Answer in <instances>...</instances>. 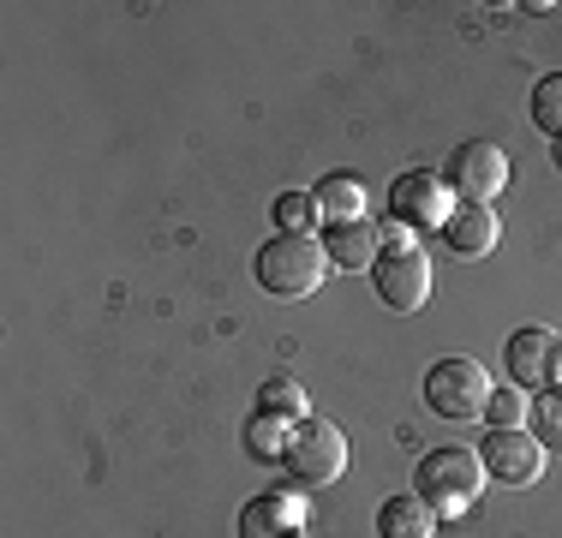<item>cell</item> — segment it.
Listing matches in <instances>:
<instances>
[{"mask_svg": "<svg viewBox=\"0 0 562 538\" xmlns=\"http://www.w3.org/2000/svg\"><path fill=\"white\" fill-rule=\"evenodd\" d=\"M449 210H454V192H449V180L443 173H425V168H407V173H395V186H390V222H401L413 234V227H443L449 222Z\"/></svg>", "mask_w": 562, "mask_h": 538, "instance_id": "5b68a950", "label": "cell"}, {"mask_svg": "<svg viewBox=\"0 0 562 538\" xmlns=\"http://www.w3.org/2000/svg\"><path fill=\"white\" fill-rule=\"evenodd\" d=\"M551 161H557V168H562V138H557V144H551Z\"/></svg>", "mask_w": 562, "mask_h": 538, "instance_id": "44dd1931", "label": "cell"}, {"mask_svg": "<svg viewBox=\"0 0 562 538\" xmlns=\"http://www.w3.org/2000/svg\"><path fill=\"white\" fill-rule=\"evenodd\" d=\"M270 419H276V413H258V419H251V430H246V437H251V455H263V461H276V455L288 449L281 425H270Z\"/></svg>", "mask_w": 562, "mask_h": 538, "instance_id": "ffe728a7", "label": "cell"}, {"mask_svg": "<svg viewBox=\"0 0 562 538\" xmlns=\"http://www.w3.org/2000/svg\"><path fill=\"white\" fill-rule=\"evenodd\" d=\"M305 407V389L293 377H270L263 383V413H300Z\"/></svg>", "mask_w": 562, "mask_h": 538, "instance_id": "d6986e66", "label": "cell"}, {"mask_svg": "<svg viewBox=\"0 0 562 538\" xmlns=\"http://www.w3.org/2000/svg\"><path fill=\"white\" fill-rule=\"evenodd\" d=\"M485 419H491V430H520V419H527V395H515V389H491Z\"/></svg>", "mask_w": 562, "mask_h": 538, "instance_id": "ac0fdd59", "label": "cell"}, {"mask_svg": "<svg viewBox=\"0 0 562 538\" xmlns=\"http://www.w3.org/2000/svg\"><path fill=\"white\" fill-rule=\"evenodd\" d=\"M324 251H329V269H371V251H378V227H371V222L324 227Z\"/></svg>", "mask_w": 562, "mask_h": 538, "instance_id": "4fadbf2b", "label": "cell"}, {"mask_svg": "<svg viewBox=\"0 0 562 538\" xmlns=\"http://www.w3.org/2000/svg\"><path fill=\"white\" fill-rule=\"evenodd\" d=\"M479 461H485L491 479L527 491V484H539V473H544V442L527 437V430H491V437L479 442Z\"/></svg>", "mask_w": 562, "mask_h": 538, "instance_id": "9c48e42d", "label": "cell"}, {"mask_svg": "<svg viewBox=\"0 0 562 538\" xmlns=\"http://www.w3.org/2000/svg\"><path fill=\"white\" fill-rule=\"evenodd\" d=\"M312 222H317L312 192H281L276 198V227L281 234H312Z\"/></svg>", "mask_w": 562, "mask_h": 538, "instance_id": "e0dca14e", "label": "cell"}, {"mask_svg": "<svg viewBox=\"0 0 562 538\" xmlns=\"http://www.w3.org/2000/svg\"><path fill=\"white\" fill-rule=\"evenodd\" d=\"M437 234H443V246L454 251V258H485V251H497L503 222H497V210H491V204H454L449 222L437 227Z\"/></svg>", "mask_w": 562, "mask_h": 538, "instance_id": "30bf717a", "label": "cell"}, {"mask_svg": "<svg viewBox=\"0 0 562 538\" xmlns=\"http://www.w3.org/2000/svg\"><path fill=\"white\" fill-rule=\"evenodd\" d=\"M413 491L431 515H467L485 491V461L461 442H443V449L419 455V473H413Z\"/></svg>", "mask_w": 562, "mask_h": 538, "instance_id": "6da1fadb", "label": "cell"}, {"mask_svg": "<svg viewBox=\"0 0 562 538\" xmlns=\"http://www.w3.org/2000/svg\"><path fill=\"white\" fill-rule=\"evenodd\" d=\"M281 467L293 473V484H305V491H324V484H336L341 467H347V437H341L329 419H300V425L288 430Z\"/></svg>", "mask_w": 562, "mask_h": 538, "instance_id": "3957f363", "label": "cell"}, {"mask_svg": "<svg viewBox=\"0 0 562 538\" xmlns=\"http://www.w3.org/2000/svg\"><path fill=\"white\" fill-rule=\"evenodd\" d=\"M329 276V251L312 234H276L258 251V288L276 300H312Z\"/></svg>", "mask_w": 562, "mask_h": 538, "instance_id": "7a4b0ae2", "label": "cell"}, {"mask_svg": "<svg viewBox=\"0 0 562 538\" xmlns=\"http://www.w3.org/2000/svg\"><path fill=\"white\" fill-rule=\"evenodd\" d=\"M378 538H431V508L419 503V491H401L378 508Z\"/></svg>", "mask_w": 562, "mask_h": 538, "instance_id": "5bb4252c", "label": "cell"}, {"mask_svg": "<svg viewBox=\"0 0 562 538\" xmlns=\"http://www.w3.org/2000/svg\"><path fill=\"white\" fill-rule=\"evenodd\" d=\"M532 126L562 138V72H544L539 85H532Z\"/></svg>", "mask_w": 562, "mask_h": 538, "instance_id": "9a60e30c", "label": "cell"}, {"mask_svg": "<svg viewBox=\"0 0 562 538\" xmlns=\"http://www.w3.org/2000/svg\"><path fill=\"white\" fill-rule=\"evenodd\" d=\"M532 437L562 455V389H544V395L532 401Z\"/></svg>", "mask_w": 562, "mask_h": 538, "instance_id": "2e32d148", "label": "cell"}, {"mask_svg": "<svg viewBox=\"0 0 562 538\" xmlns=\"http://www.w3.org/2000/svg\"><path fill=\"white\" fill-rule=\"evenodd\" d=\"M515 389H562V335L551 329H515L503 347Z\"/></svg>", "mask_w": 562, "mask_h": 538, "instance_id": "ba28073f", "label": "cell"}, {"mask_svg": "<svg viewBox=\"0 0 562 538\" xmlns=\"http://www.w3.org/2000/svg\"><path fill=\"white\" fill-rule=\"evenodd\" d=\"M312 204H317V222L324 227H341V222H366V186L353 173H324L312 186Z\"/></svg>", "mask_w": 562, "mask_h": 538, "instance_id": "8fae6325", "label": "cell"}, {"mask_svg": "<svg viewBox=\"0 0 562 538\" xmlns=\"http://www.w3.org/2000/svg\"><path fill=\"white\" fill-rule=\"evenodd\" d=\"M371 276H378V293H383V305H390V312H419V305L431 300V258H425L419 246L378 251Z\"/></svg>", "mask_w": 562, "mask_h": 538, "instance_id": "52a82bcc", "label": "cell"}, {"mask_svg": "<svg viewBox=\"0 0 562 538\" xmlns=\"http://www.w3.org/2000/svg\"><path fill=\"white\" fill-rule=\"evenodd\" d=\"M425 407L437 413V419H479V413L491 407V377L479 359L454 354V359H437L431 371H425Z\"/></svg>", "mask_w": 562, "mask_h": 538, "instance_id": "277c9868", "label": "cell"}, {"mask_svg": "<svg viewBox=\"0 0 562 538\" xmlns=\"http://www.w3.org/2000/svg\"><path fill=\"white\" fill-rule=\"evenodd\" d=\"M443 180H449L454 204H491V198L508 192V156L497 150V144L473 138V144H461V150L449 156Z\"/></svg>", "mask_w": 562, "mask_h": 538, "instance_id": "8992f818", "label": "cell"}, {"mask_svg": "<svg viewBox=\"0 0 562 538\" xmlns=\"http://www.w3.org/2000/svg\"><path fill=\"white\" fill-rule=\"evenodd\" d=\"M293 527H300V508L288 496H251L239 508V538H293Z\"/></svg>", "mask_w": 562, "mask_h": 538, "instance_id": "7c38bea8", "label": "cell"}]
</instances>
